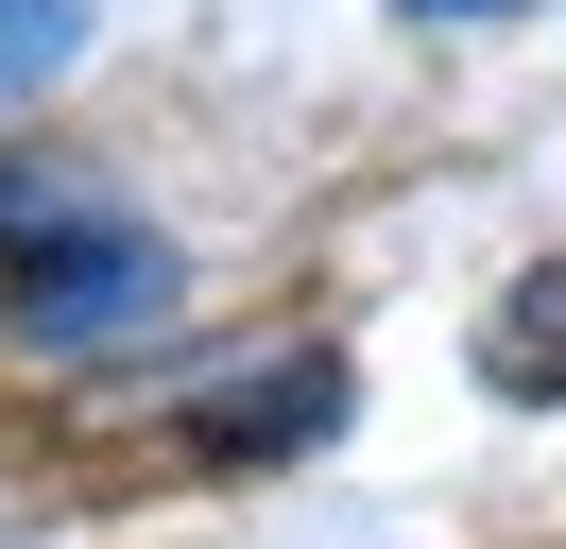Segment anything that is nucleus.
I'll return each instance as SVG.
<instances>
[{"label": "nucleus", "mask_w": 566, "mask_h": 549, "mask_svg": "<svg viewBox=\"0 0 566 549\" xmlns=\"http://www.w3.org/2000/svg\"><path fill=\"white\" fill-rule=\"evenodd\" d=\"M172 240H138V224H104V206H86V224H52L35 258L0 274V309H18V343H35V361H104V343H138V327H172Z\"/></svg>", "instance_id": "1"}, {"label": "nucleus", "mask_w": 566, "mask_h": 549, "mask_svg": "<svg viewBox=\"0 0 566 549\" xmlns=\"http://www.w3.org/2000/svg\"><path fill=\"white\" fill-rule=\"evenodd\" d=\"M86 34H104V0H0V103H35Z\"/></svg>", "instance_id": "4"}, {"label": "nucleus", "mask_w": 566, "mask_h": 549, "mask_svg": "<svg viewBox=\"0 0 566 549\" xmlns=\"http://www.w3.org/2000/svg\"><path fill=\"white\" fill-rule=\"evenodd\" d=\"M344 429V361H258V377H223L207 395V464H275V446H326Z\"/></svg>", "instance_id": "2"}, {"label": "nucleus", "mask_w": 566, "mask_h": 549, "mask_svg": "<svg viewBox=\"0 0 566 549\" xmlns=\"http://www.w3.org/2000/svg\"><path fill=\"white\" fill-rule=\"evenodd\" d=\"M481 361H497V395H549V377H566V258L515 274V309L481 327Z\"/></svg>", "instance_id": "3"}, {"label": "nucleus", "mask_w": 566, "mask_h": 549, "mask_svg": "<svg viewBox=\"0 0 566 549\" xmlns=\"http://www.w3.org/2000/svg\"><path fill=\"white\" fill-rule=\"evenodd\" d=\"M412 18H497V0H412Z\"/></svg>", "instance_id": "5"}]
</instances>
